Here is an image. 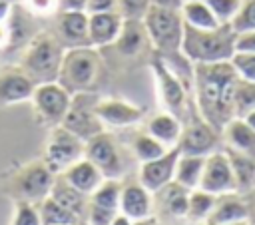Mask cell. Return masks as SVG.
I'll return each instance as SVG.
<instances>
[{
  "mask_svg": "<svg viewBox=\"0 0 255 225\" xmlns=\"http://www.w3.org/2000/svg\"><path fill=\"white\" fill-rule=\"evenodd\" d=\"M231 169H233V177H235V185H237V193L243 195L249 189L255 187V155L237 151L233 147H223Z\"/></svg>",
  "mask_w": 255,
  "mask_h": 225,
  "instance_id": "24",
  "label": "cell"
},
{
  "mask_svg": "<svg viewBox=\"0 0 255 225\" xmlns=\"http://www.w3.org/2000/svg\"><path fill=\"white\" fill-rule=\"evenodd\" d=\"M64 50L66 48L62 46L56 32H48V30L36 32L28 40L18 66L34 80L36 86L56 82Z\"/></svg>",
  "mask_w": 255,
  "mask_h": 225,
  "instance_id": "4",
  "label": "cell"
},
{
  "mask_svg": "<svg viewBox=\"0 0 255 225\" xmlns=\"http://www.w3.org/2000/svg\"><path fill=\"white\" fill-rule=\"evenodd\" d=\"M179 155H181V151L175 145V147L167 149L161 157L141 163V167H139V183L149 193H157L163 185H167L169 181H173L175 165H177Z\"/></svg>",
  "mask_w": 255,
  "mask_h": 225,
  "instance_id": "14",
  "label": "cell"
},
{
  "mask_svg": "<svg viewBox=\"0 0 255 225\" xmlns=\"http://www.w3.org/2000/svg\"><path fill=\"white\" fill-rule=\"evenodd\" d=\"M120 213H124L131 221L149 217L151 215V193L139 181L122 183Z\"/></svg>",
  "mask_w": 255,
  "mask_h": 225,
  "instance_id": "20",
  "label": "cell"
},
{
  "mask_svg": "<svg viewBox=\"0 0 255 225\" xmlns=\"http://www.w3.org/2000/svg\"><path fill=\"white\" fill-rule=\"evenodd\" d=\"M116 4L118 0H86V12L88 14H94V12H110V10H116Z\"/></svg>",
  "mask_w": 255,
  "mask_h": 225,
  "instance_id": "43",
  "label": "cell"
},
{
  "mask_svg": "<svg viewBox=\"0 0 255 225\" xmlns=\"http://www.w3.org/2000/svg\"><path fill=\"white\" fill-rule=\"evenodd\" d=\"M102 70H104V64L98 48L94 46L66 48L56 82L64 90H68L72 96L94 92L100 82Z\"/></svg>",
  "mask_w": 255,
  "mask_h": 225,
  "instance_id": "3",
  "label": "cell"
},
{
  "mask_svg": "<svg viewBox=\"0 0 255 225\" xmlns=\"http://www.w3.org/2000/svg\"><path fill=\"white\" fill-rule=\"evenodd\" d=\"M54 179H56V175L48 169V165L42 159L32 161L16 173V177L12 181L14 197L18 201H30V203L38 205L42 199H46L50 195Z\"/></svg>",
  "mask_w": 255,
  "mask_h": 225,
  "instance_id": "9",
  "label": "cell"
},
{
  "mask_svg": "<svg viewBox=\"0 0 255 225\" xmlns=\"http://www.w3.org/2000/svg\"><path fill=\"white\" fill-rule=\"evenodd\" d=\"M231 64L241 80L255 82V52H235Z\"/></svg>",
  "mask_w": 255,
  "mask_h": 225,
  "instance_id": "38",
  "label": "cell"
},
{
  "mask_svg": "<svg viewBox=\"0 0 255 225\" xmlns=\"http://www.w3.org/2000/svg\"><path fill=\"white\" fill-rule=\"evenodd\" d=\"M255 110V82L237 78L235 96H233V113L235 117H245Z\"/></svg>",
  "mask_w": 255,
  "mask_h": 225,
  "instance_id": "34",
  "label": "cell"
},
{
  "mask_svg": "<svg viewBox=\"0 0 255 225\" xmlns=\"http://www.w3.org/2000/svg\"><path fill=\"white\" fill-rule=\"evenodd\" d=\"M50 197L54 201H58L62 207H66L68 211H72L74 215H78L80 219L88 211V195H84L78 189H74L62 175H56L54 185L50 189Z\"/></svg>",
  "mask_w": 255,
  "mask_h": 225,
  "instance_id": "26",
  "label": "cell"
},
{
  "mask_svg": "<svg viewBox=\"0 0 255 225\" xmlns=\"http://www.w3.org/2000/svg\"><path fill=\"white\" fill-rule=\"evenodd\" d=\"M22 8L30 16H52L60 12V0H22Z\"/></svg>",
  "mask_w": 255,
  "mask_h": 225,
  "instance_id": "40",
  "label": "cell"
},
{
  "mask_svg": "<svg viewBox=\"0 0 255 225\" xmlns=\"http://www.w3.org/2000/svg\"><path fill=\"white\" fill-rule=\"evenodd\" d=\"M243 0H205V4L211 8L219 24H231L235 14L239 12Z\"/></svg>",
  "mask_w": 255,
  "mask_h": 225,
  "instance_id": "36",
  "label": "cell"
},
{
  "mask_svg": "<svg viewBox=\"0 0 255 225\" xmlns=\"http://www.w3.org/2000/svg\"><path fill=\"white\" fill-rule=\"evenodd\" d=\"M88 223L90 225H112L114 217L118 215L116 209H108L96 203H88Z\"/></svg>",
  "mask_w": 255,
  "mask_h": 225,
  "instance_id": "41",
  "label": "cell"
},
{
  "mask_svg": "<svg viewBox=\"0 0 255 225\" xmlns=\"http://www.w3.org/2000/svg\"><path fill=\"white\" fill-rule=\"evenodd\" d=\"M6 2H12V0H6Z\"/></svg>",
  "mask_w": 255,
  "mask_h": 225,
  "instance_id": "53",
  "label": "cell"
},
{
  "mask_svg": "<svg viewBox=\"0 0 255 225\" xmlns=\"http://www.w3.org/2000/svg\"><path fill=\"white\" fill-rule=\"evenodd\" d=\"M235 40L237 32L231 28V24H221L213 30H199L183 22L181 52L193 64L231 62L235 54Z\"/></svg>",
  "mask_w": 255,
  "mask_h": 225,
  "instance_id": "2",
  "label": "cell"
},
{
  "mask_svg": "<svg viewBox=\"0 0 255 225\" xmlns=\"http://www.w3.org/2000/svg\"><path fill=\"white\" fill-rule=\"evenodd\" d=\"M131 151L137 157V161L145 163V161H151V159L161 157L167 151V147L161 141H157L153 135H149L147 131H141V133H135L133 135V139H131Z\"/></svg>",
  "mask_w": 255,
  "mask_h": 225,
  "instance_id": "32",
  "label": "cell"
},
{
  "mask_svg": "<svg viewBox=\"0 0 255 225\" xmlns=\"http://www.w3.org/2000/svg\"><path fill=\"white\" fill-rule=\"evenodd\" d=\"M120 193H122L120 179H104L98 185V189L90 195V203L120 211Z\"/></svg>",
  "mask_w": 255,
  "mask_h": 225,
  "instance_id": "33",
  "label": "cell"
},
{
  "mask_svg": "<svg viewBox=\"0 0 255 225\" xmlns=\"http://www.w3.org/2000/svg\"><path fill=\"white\" fill-rule=\"evenodd\" d=\"M62 177L74 187V189H78L80 193H84V195H92L96 189H98V185L104 181V175L98 171V167L92 163V161H88L86 157L84 159H80V161H76L74 165H70L64 173H62Z\"/></svg>",
  "mask_w": 255,
  "mask_h": 225,
  "instance_id": "22",
  "label": "cell"
},
{
  "mask_svg": "<svg viewBox=\"0 0 255 225\" xmlns=\"http://www.w3.org/2000/svg\"><path fill=\"white\" fill-rule=\"evenodd\" d=\"M112 225H131V219H129V217H126L124 213H120V211H118V215L114 217Z\"/></svg>",
  "mask_w": 255,
  "mask_h": 225,
  "instance_id": "49",
  "label": "cell"
},
{
  "mask_svg": "<svg viewBox=\"0 0 255 225\" xmlns=\"http://www.w3.org/2000/svg\"><path fill=\"white\" fill-rule=\"evenodd\" d=\"M231 28L237 34L253 32L255 30V0H243L239 12L231 20Z\"/></svg>",
  "mask_w": 255,
  "mask_h": 225,
  "instance_id": "35",
  "label": "cell"
},
{
  "mask_svg": "<svg viewBox=\"0 0 255 225\" xmlns=\"http://www.w3.org/2000/svg\"><path fill=\"white\" fill-rule=\"evenodd\" d=\"M181 129H183L181 119L169 112H161V113L151 115L147 119V125H145V131L149 135H153L157 141H161L167 149L177 145V141L181 137Z\"/></svg>",
  "mask_w": 255,
  "mask_h": 225,
  "instance_id": "23",
  "label": "cell"
},
{
  "mask_svg": "<svg viewBox=\"0 0 255 225\" xmlns=\"http://www.w3.org/2000/svg\"><path fill=\"white\" fill-rule=\"evenodd\" d=\"M56 36L60 38L64 48L90 46L88 34V12L86 10H60Z\"/></svg>",
  "mask_w": 255,
  "mask_h": 225,
  "instance_id": "16",
  "label": "cell"
},
{
  "mask_svg": "<svg viewBox=\"0 0 255 225\" xmlns=\"http://www.w3.org/2000/svg\"><path fill=\"white\" fill-rule=\"evenodd\" d=\"M34 88V80L20 66H6L0 70V106L32 100Z\"/></svg>",
  "mask_w": 255,
  "mask_h": 225,
  "instance_id": "15",
  "label": "cell"
},
{
  "mask_svg": "<svg viewBox=\"0 0 255 225\" xmlns=\"http://www.w3.org/2000/svg\"><path fill=\"white\" fill-rule=\"evenodd\" d=\"M38 211H40L42 225H78L82 221L78 215H74L72 211L62 207L50 195L38 203Z\"/></svg>",
  "mask_w": 255,
  "mask_h": 225,
  "instance_id": "30",
  "label": "cell"
},
{
  "mask_svg": "<svg viewBox=\"0 0 255 225\" xmlns=\"http://www.w3.org/2000/svg\"><path fill=\"white\" fill-rule=\"evenodd\" d=\"M86 0H60V10H84Z\"/></svg>",
  "mask_w": 255,
  "mask_h": 225,
  "instance_id": "45",
  "label": "cell"
},
{
  "mask_svg": "<svg viewBox=\"0 0 255 225\" xmlns=\"http://www.w3.org/2000/svg\"><path fill=\"white\" fill-rule=\"evenodd\" d=\"M10 46V28H8V20L0 22V48Z\"/></svg>",
  "mask_w": 255,
  "mask_h": 225,
  "instance_id": "47",
  "label": "cell"
},
{
  "mask_svg": "<svg viewBox=\"0 0 255 225\" xmlns=\"http://www.w3.org/2000/svg\"><path fill=\"white\" fill-rule=\"evenodd\" d=\"M143 26H145L151 50H155L161 56L181 52L183 18L179 10L149 6V10L143 16Z\"/></svg>",
  "mask_w": 255,
  "mask_h": 225,
  "instance_id": "5",
  "label": "cell"
},
{
  "mask_svg": "<svg viewBox=\"0 0 255 225\" xmlns=\"http://www.w3.org/2000/svg\"><path fill=\"white\" fill-rule=\"evenodd\" d=\"M86 141L74 135L64 125H54L44 149V163L54 175H62L70 165L84 159Z\"/></svg>",
  "mask_w": 255,
  "mask_h": 225,
  "instance_id": "6",
  "label": "cell"
},
{
  "mask_svg": "<svg viewBox=\"0 0 255 225\" xmlns=\"http://www.w3.org/2000/svg\"><path fill=\"white\" fill-rule=\"evenodd\" d=\"M179 12H181L183 22L191 28L213 30V28L221 26L219 20L215 18V14L211 12V8L205 4V0H183Z\"/></svg>",
  "mask_w": 255,
  "mask_h": 225,
  "instance_id": "27",
  "label": "cell"
},
{
  "mask_svg": "<svg viewBox=\"0 0 255 225\" xmlns=\"http://www.w3.org/2000/svg\"><path fill=\"white\" fill-rule=\"evenodd\" d=\"M151 6H159V8H173V10H179L183 0H149Z\"/></svg>",
  "mask_w": 255,
  "mask_h": 225,
  "instance_id": "46",
  "label": "cell"
},
{
  "mask_svg": "<svg viewBox=\"0 0 255 225\" xmlns=\"http://www.w3.org/2000/svg\"><path fill=\"white\" fill-rule=\"evenodd\" d=\"M159 201L165 207V211L171 217H187V207H189V189H185L183 185H179L175 179L169 181L167 185H163L159 191Z\"/></svg>",
  "mask_w": 255,
  "mask_h": 225,
  "instance_id": "28",
  "label": "cell"
},
{
  "mask_svg": "<svg viewBox=\"0 0 255 225\" xmlns=\"http://www.w3.org/2000/svg\"><path fill=\"white\" fill-rule=\"evenodd\" d=\"M217 197L219 195H213V193H207L203 189H191L189 191V207H187V217L189 221L193 223H199V221H207V217L211 215L215 203H217Z\"/></svg>",
  "mask_w": 255,
  "mask_h": 225,
  "instance_id": "31",
  "label": "cell"
},
{
  "mask_svg": "<svg viewBox=\"0 0 255 225\" xmlns=\"http://www.w3.org/2000/svg\"><path fill=\"white\" fill-rule=\"evenodd\" d=\"M149 68L153 72L155 84H157V96L161 100V106L165 108V112L173 113L175 117L181 119V115L185 113L187 102H189V92L187 88L181 84V80L167 68V64L161 60V56L151 50L149 56Z\"/></svg>",
  "mask_w": 255,
  "mask_h": 225,
  "instance_id": "7",
  "label": "cell"
},
{
  "mask_svg": "<svg viewBox=\"0 0 255 225\" xmlns=\"http://www.w3.org/2000/svg\"><path fill=\"white\" fill-rule=\"evenodd\" d=\"M96 113L102 119L104 125H112V127H128L137 123L143 117V110L118 100V98H108V100H98L96 104Z\"/></svg>",
  "mask_w": 255,
  "mask_h": 225,
  "instance_id": "17",
  "label": "cell"
},
{
  "mask_svg": "<svg viewBox=\"0 0 255 225\" xmlns=\"http://www.w3.org/2000/svg\"><path fill=\"white\" fill-rule=\"evenodd\" d=\"M98 100L100 98L94 92H84V94L72 96L70 110L64 115V119H62L60 125H64L66 129H70L74 135H78L84 141H88L90 137L106 131L102 119L96 113Z\"/></svg>",
  "mask_w": 255,
  "mask_h": 225,
  "instance_id": "8",
  "label": "cell"
},
{
  "mask_svg": "<svg viewBox=\"0 0 255 225\" xmlns=\"http://www.w3.org/2000/svg\"><path fill=\"white\" fill-rule=\"evenodd\" d=\"M84 157L92 161L104 179H120L124 175V159L118 141L110 131H102L86 141Z\"/></svg>",
  "mask_w": 255,
  "mask_h": 225,
  "instance_id": "10",
  "label": "cell"
},
{
  "mask_svg": "<svg viewBox=\"0 0 255 225\" xmlns=\"http://www.w3.org/2000/svg\"><path fill=\"white\" fill-rule=\"evenodd\" d=\"M12 225H42L38 205L36 203H30V201H18L16 203V215L12 219Z\"/></svg>",
  "mask_w": 255,
  "mask_h": 225,
  "instance_id": "39",
  "label": "cell"
},
{
  "mask_svg": "<svg viewBox=\"0 0 255 225\" xmlns=\"http://www.w3.org/2000/svg\"><path fill=\"white\" fill-rule=\"evenodd\" d=\"M112 46L124 58H137L147 48H151L143 20H124L122 30H120V34Z\"/></svg>",
  "mask_w": 255,
  "mask_h": 225,
  "instance_id": "19",
  "label": "cell"
},
{
  "mask_svg": "<svg viewBox=\"0 0 255 225\" xmlns=\"http://www.w3.org/2000/svg\"><path fill=\"white\" fill-rule=\"evenodd\" d=\"M219 143H221V131H217L199 113H195L183 125L177 147H179L181 155H203V157H207L209 153L217 151Z\"/></svg>",
  "mask_w": 255,
  "mask_h": 225,
  "instance_id": "12",
  "label": "cell"
},
{
  "mask_svg": "<svg viewBox=\"0 0 255 225\" xmlns=\"http://www.w3.org/2000/svg\"><path fill=\"white\" fill-rule=\"evenodd\" d=\"M124 18L118 10L110 12H94L88 14V34H90V46L94 48H106L112 46L122 30Z\"/></svg>",
  "mask_w": 255,
  "mask_h": 225,
  "instance_id": "18",
  "label": "cell"
},
{
  "mask_svg": "<svg viewBox=\"0 0 255 225\" xmlns=\"http://www.w3.org/2000/svg\"><path fill=\"white\" fill-rule=\"evenodd\" d=\"M237 78L239 76L231 62L193 64V96L197 113L217 131L235 117L233 96Z\"/></svg>",
  "mask_w": 255,
  "mask_h": 225,
  "instance_id": "1",
  "label": "cell"
},
{
  "mask_svg": "<svg viewBox=\"0 0 255 225\" xmlns=\"http://www.w3.org/2000/svg\"><path fill=\"white\" fill-rule=\"evenodd\" d=\"M203 165H205V157L203 155H179L173 179L179 185H183L185 189H189V191L197 189L201 173H203Z\"/></svg>",
  "mask_w": 255,
  "mask_h": 225,
  "instance_id": "29",
  "label": "cell"
},
{
  "mask_svg": "<svg viewBox=\"0 0 255 225\" xmlns=\"http://www.w3.org/2000/svg\"><path fill=\"white\" fill-rule=\"evenodd\" d=\"M221 137L227 147L255 155V131L243 117L229 119L221 129Z\"/></svg>",
  "mask_w": 255,
  "mask_h": 225,
  "instance_id": "25",
  "label": "cell"
},
{
  "mask_svg": "<svg viewBox=\"0 0 255 225\" xmlns=\"http://www.w3.org/2000/svg\"><path fill=\"white\" fill-rule=\"evenodd\" d=\"M227 225H249V221H241V223H227Z\"/></svg>",
  "mask_w": 255,
  "mask_h": 225,
  "instance_id": "52",
  "label": "cell"
},
{
  "mask_svg": "<svg viewBox=\"0 0 255 225\" xmlns=\"http://www.w3.org/2000/svg\"><path fill=\"white\" fill-rule=\"evenodd\" d=\"M32 104L36 108L38 119L54 127V125H60L64 115L68 113L72 104V94L64 90L58 82L38 84L32 94Z\"/></svg>",
  "mask_w": 255,
  "mask_h": 225,
  "instance_id": "11",
  "label": "cell"
},
{
  "mask_svg": "<svg viewBox=\"0 0 255 225\" xmlns=\"http://www.w3.org/2000/svg\"><path fill=\"white\" fill-rule=\"evenodd\" d=\"M12 14V2H6V0H0V22H6Z\"/></svg>",
  "mask_w": 255,
  "mask_h": 225,
  "instance_id": "48",
  "label": "cell"
},
{
  "mask_svg": "<svg viewBox=\"0 0 255 225\" xmlns=\"http://www.w3.org/2000/svg\"><path fill=\"white\" fill-rule=\"evenodd\" d=\"M235 52H255V30L253 32L237 34Z\"/></svg>",
  "mask_w": 255,
  "mask_h": 225,
  "instance_id": "42",
  "label": "cell"
},
{
  "mask_svg": "<svg viewBox=\"0 0 255 225\" xmlns=\"http://www.w3.org/2000/svg\"><path fill=\"white\" fill-rule=\"evenodd\" d=\"M247 219V205L243 195L239 193H225L217 197V203L207 217V225H227V223H241Z\"/></svg>",
  "mask_w": 255,
  "mask_h": 225,
  "instance_id": "21",
  "label": "cell"
},
{
  "mask_svg": "<svg viewBox=\"0 0 255 225\" xmlns=\"http://www.w3.org/2000/svg\"><path fill=\"white\" fill-rule=\"evenodd\" d=\"M131 225H157V219H155L153 215H149V217H143V219H135V221H131Z\"/></svg>",
  "mask_w": 255,
  "mask_h": 225,
  "instance_id": "50",
  "label": "cell"
},
{
  "mask_svg": "<svg viewBox=\"0 0 255 225\" xmlns=\"http://www.w3.org/2000/svg\"><path fill=\"white\" fill-rule=\"evenodd\" d=\"M243 119H245V121H247V123H249V125L253 127V131H255V110H253L251 113H247V115H245Z\"/></svg>",
  "mask_w": 255,
  "mask_h": 225,
  "instance_id": "51",
  "label": "cell"
},
{
  "mask_svg": "<svg viewBox=\"0 0 255 225\" xmlns=\"http://www.w3.org/2000/svg\"><path fill=\"white\" fill-rule=\"evenodd\" d=\"M243 201L247 205V219L249 225H255V187L249 189L247 193H243Z\"/></svg>",
  "mask_w": 255,
  "mask_h": 225,
  "instance_id": "44",
  "label": "cell"
},
{
  "mask_svg": "<svg viewBox=\"0 0 255 225\" xmlns=\"http://www.w3.org/2000/svg\"><path fill=\"white\" fill-rule=\"evenodd\" d=\"M149 6H151L149 0H118L116 10L124 20H143Z\"/></svg>",
  "mask_w": 255,
  "mask_h": 225,
  "instance_id": "37",
  "label": "cell"
},
{
  "mask_svg": "<svg viewBox=\"0 0 255 225\" xmlns=\"http://www.w3.org/2000/svg\"><path fill=\"white\" fill-rule=\"evenodd\" d=\"M199 189L213 193V195L237 193L233 169H231V163H229L223 149H217L205 157L203 173L199 179Z\"/></svg>",
  "mask_w": 255,
  "mask_h": 225,
  "instance_id": "13",
  "label": "cell"
}]
</instances>
